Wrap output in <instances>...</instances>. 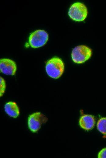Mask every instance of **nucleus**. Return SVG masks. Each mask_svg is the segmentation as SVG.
<instances>
[{"label": "nucleus", "instance_id": "6e6552de", "mask_svg": "<svg viewBox=\"0 0 106 158\" xmlns=\"http://www.w3.org/2000/svg\"><path fill=\"white\" fill-rule=\"evenodd\" d=\"M5 112L10 117L16 118L19 115V109L14 102L9 101L6 103L4 106Z\"/></svg>", "mask_w": 106, "mask_h": 158}, {"label": "nucleus", "instance_id": "423d86ee", "mask_svg": "<svg viewBox=\"0 0 106 158\" xmlns=\"http://www.w3.org/2000/svg\"><path fill=\"white\" fill-rule=\"evenodd\" d=\"M0 70L3 74L13 75L16 70V65L13 60L8 58H2L0 60Z\"/></svg>", "mask_w": 106, "mask_h": 158}, {"label": "nucleus", "instance_id": "7ed1b4c3", "mask_svg": "<svg viewBox=\"0 0 106 158\" xmlns=\"http://www.w3.org/2000/svg\"><path fill=\"white\" fill-rule=\"evenodd\" d=\"M68 13L72 19L76 21H83L87 17L88 11L86 6L84 4L76 2L71 6Z\"/></svg>", "mask_w": 106, "mask_h": 158}, {"label": "nucleus", "instance_id": "20e7f679", "mask_svg": "<svg viewBox=\"0 0 106 158\" xmlns=\"http://www.w3.org/2000/svg\"><path fill=\"white\" fill-rule=\"evenodd\" d=\"M48 120V118L41 112L34 113L28 117V127L32 132H36L41 129L42 125L46 123Z\"/></svg>", "mask_w": 106, "mask_h": 158}, {"label": "nucleus", "instance_id": "f03ea898", "mask_svg": "<svg viewBox=\"0 0 106 158\" xmlns=\"http://www.w3.org/2000/svg\"><path fill=\"white\" fill-rule=\"evenodd\" d=\"M91 49L84 45L76 46L72 50L71 57L74 62L81 64L88 60L91 56Z\"/></svg>", "mask_w": 106, "mask_h": 158}, {"label": "nucleus", "instance_id": "0eeeda50", "mask_svg": "<svg viewBox=\"0 0 106 158\" xmlns=\"http://www.w3.org/2000/svg\"><path fill=\"white\" fill-rule=\"evenodd\" d=\"M79 124L83 129L89 130L94 127L95 121L94 116L88 114L82 115L79 120Z\"/></svg>", "mask_w": 106, "mask_h": 158}, {"label": "nucleus", "instance_id": "9d476101", "mask_svg": "<svg viewBox=\"0 0 106 158\" xmlns=\"http://www.w3.org/2000/svg\"><path fill=\"white\" fill-rule=\"evenodd\" d=\"M6 88V84L4 79L0 77V97L4 94Z\"/></svg>", "mask_w": 106, "mask_h": 158}, {"label": "nucleus", "instance_id": "9b49d317", "mask_svg": "<svg viewBox=\"0 0 106 158\" xmlns=\"http://www.w3.org/2000/svg\"><path fill=\"white\" fill-rule=\"evenodd\" d=\"M98 157L106 158V148L102 149L98 153Z\"/></svg>", "mask_w": 106, "mask_h": 158}, {"label": "nucleus", "instance_id": "f257e3e1", "mask_svg": "<svg viewBox=\"0 0 106 158\" xmlns=\"http://www.w3.org/2000/svg\"><path fill=\"white\" fill-rule=\"evenodd\" d=\"M64 69V64L62 59L54 57L47 62L45 70L48 75L51 77L57 79L63 74Z\"/></svg>", "mask_w": 106, "mask_h": 158}, {"label": "nucleus", "instance_id": "1a4fd4ad", "mask_svg": "<svg viewBox=\"0 0 106 158\" xmlns=\"http://www.w3.org/2000/svg\"><path fill=\"white\" fill-rule=\"evenodd\" d=\"M98 130L102 134L106 135V117H102L99 119L97 124Z\"/></svg>", "mask_w": 106, "mask_h": 158}, {"label": "nucleus", "instance_id": "39448f33", "mask_svg": "<svg viewBox=\"0 0 106 158\" xmlns=\"http://www.w3.org/2000/svg\"><path fill=\"white\" fill-rule=\"evenodd\" d=\"M48 34L45 30H37L30 34L29 38V43L32 48H38L44 45L48 41Z\"/></svg>", "mask_w": 106, "mask_h": 158}]
</instances>
